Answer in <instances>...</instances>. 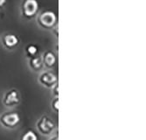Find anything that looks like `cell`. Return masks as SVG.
<instances>
[{
  "mask_svg": "<svg viewBox=\"0 0 146 140\" xmlns=\"http://www.w3.org/2000/svg\"><path fill=\"white\" fill-rule=\"evenodd\" d=\"M56 123L47 115H42L36 122L37 131L43 136H50L56 131Z\"/></svg>",
  "mask_w": 146,
  "mask_h": 140,
  "instance_id": "6da1fadb",
  "label": "cell"
},
{
  "mask_svg": "<svg viewBox=\"0 0 146 140\" xmlns=\"http://www.w3.org/2000/svg\"><path fill=\"white\" fill-rule=\"evenodd\" d=\"M21 121L20 115L17 111H6L0 115V124L6 129L17 127Z\"/></svg>",
  "mask_w": 146,
  "mask_h": 140,
  "instance_id": "7a4b0ae2",
  "label": "cell"
},
{
  "mask_svg": "<svg viewBox=\"0 0 146 140\" xmlns=\"http://www.w3.org/2000/svg\"><path fill=\"white\" fill-rule=\"evenodd\" d=\"M38 23L44 29H52L57 24V16L52 11H43L38 17Z\"/></svg>",
  "mask_w": 146,
  "mask_h": 140,
  "instance_id": "3957f363",
  "label": "cell"
},
{
  "mask_svg": "<svg viewBox=\"0 0 146 140\" xmlns=\"http://www.w3.org/2000/svg\"><path fill=\"white\" fill-rule=\"evenodd\" d=\"M38 83L46 88H52L55 84L58 83V77L55 73L46 70L39 74L38 77Z\"/></svg>",
  "mask_w": 146,
  "mask_h": 140,
  "instance_id": "277c9868",
  "label": "cell"
},
{
  "mask_svg": "<svg viewBox=\"0 0 146 140\" xmlns=\"http://www.w3.org/2000/svg\"><path fill=\"white\" fill-rule=\"evenodd\" d=\"M3 104L7 108H13L20 104V94L16 88H11L6 91L2 99Z\"/></svg>",
  "mask_w": 146,
  "mask_h": 140,
  "instance_id": "5b68a950",
  "label": "cell"
},
{
  "mask_svg": "<svg viewBox=\"0 0 146 140\" xmlns=\"http://www.w3.org/2000/svg\"><path fill=\"white\" fill-rule=\"evenodd\" d=\"M38 3L37 0H25L22 5V14L27 19L35 17L38 13Z\"/></svg>",
  "mask_w": 146,
  "mask_h": 140,
  "instance_id": "8992f818",
  "label": "cell"
},
{
  "mask_svg": "<svg viewBox=\"0 0 146 140\" xmlns=\"http://www.w3.org/2000/svg\"><path fill=\"white\" fill-rule=\"evenodd\" d=\"M2 43L5 48L11 50V49L15 48L19 45V39L17 35L12 34V33H9V34H5L2 38Z\"/></svg>",
  "mask_w": 146,
  "mask_h": 140,
  "instance_id": "52a82bcc",
  "label": "cell"
},
{
  "mask_svg": "<svg viewBox=\"0 0 146 140\" xmlns=\"http://www.w3.org/2000/svg\"><path fill=\"white\" fill-rule=\"evenodd\" d=\"M42 61L44 67L46 68H54L57 62V58L54 53H52V51H46L42 55Z\"/></svg>",
  "mask_w": 146,
  "mask_h": 140,
  "instance_id": "ba28073f",
  "label": "cell"
},
{
  "mask_svg": "<svg viewBox=\"0 0 146 140\" xmlns=\"http://www.w3.org/2000/svg\"><path fill=\"white\" fill-rule=\"evenodd\" d=\"M28 64L30 68L34 72H39L41 71L44 68V64L42 61V58L38 55H36L34 57L29 58Z\"/></svg>",
  "mask_w": 146,
  "mask_h": 140,
  "instance_id": "9c48e42d",
  "label": "cell"
},
{
  "mask_svg": "<svg viewBox=\"0 0 146 140\" xmlns=\"http://www.w3.org/2000/svg\"><path fill=\"white\" fill-rule=\"evenodd\" d=\"M38 47L34 44H30L25 47L26 56L29 57V58H32V57L38 55Z\"/></svg>",
  "mask_w": 146,
  "mask_h": 140,
  "instance_id": "30bf717a",
  "label": "cell"
},
{
  "mask_svg": "<svg viewBox=\"0 0 146 140\" xmlns=\"http://www.w3.org/2000/svg\"><path fill=\"white\" fill-rule=\"evenodd\" d=\"M21 140H38V136L33 131H27L21 137Z\"/></svg>",
  "mask_w": 146,
  "mask_h": 140,
  "instance_id": "8fae6325",
  "label": "cell"
},
{
  "mask_svg": "<svg viewBox=\"0 0 146 140\" xmlns=\"http://www.w3.org/2000/svg\"><path fill=\"white\" fill-rule=\"evenodd\" d=\"M51 108L55 113H59V96H54L51 101Z\"/></svg>",
  "mask_w": 146,
  "mask_h": 140,
  "instance_id": "7c38bea8",
  "label": "cell"
},
{
  "mask_svg": "<svg viewBox=\"0 0 146 140\" xmlns=\"http://www.w3.org/2000/svg\"><path fill=\"white\" fill-rule=\"evenodd\" d=\"M52 94L54 96H59V84H55L52 88Z\"/></svg>",
  "mask_w": 146,
  "mask_h": 140,
  "instance_id": "4fadbf2b",
  "label": "cell"
},
{
  "mask_svg": "<svg viewBox=\"0 0 146 140\" xmlns=\"http://www.w3.org/2000/svg\"><path fill=\"white\" fill-rule=\"evenodd\" d=\"M48 140H59V136H58V132L55 131L54 133L51 135V137L48 138Z\"/></svg>",
  "mask_w": 146,
  "mask_h": 140,
  "instance_id": "5bb4252c",
  "label": "cell"
},
{
  "mask_svg": "<svg viewBox=\"0 0 146 140\" xmlns=\"http://www.w3.org/2000/svg\"><path fill=\"white\" fill-rule=\"evenodd\" d=\"M58 29H59V25H58V24H56V25H54V27L52 28V32H54V34H55V36H56V38H58V36H59Z\"/></svg>",
  "mask_w": 146,
  "mask_h": 140,
  "instance_id": "9a60e30c",
  "label": "cell"
},
{
  "mask_svg": "<svg viewBox=\"0 0 146 140\" xmlns=\"http://www.w3.org/2000/svg\"><path fill=\"white\" fill-rule=\"evenodd\" d=\"M6 4V0H0V8L3 7Z\"/></svg>",
  "mask_w": 146,
  "mask_h": 140,
  "instance_id": "2e32d148",
  "label": "cell"
}]
</instances>
